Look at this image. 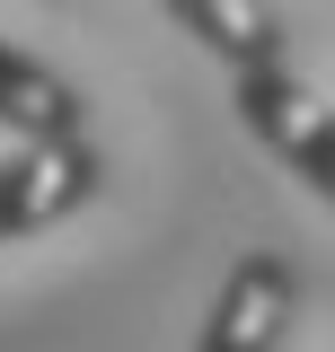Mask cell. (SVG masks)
<instances>
[{
  "mask_svg": "<svg viewBox=\"0 0 335 352\" xmlns=\"http://www.w3.org/2000/svg\"><path fill=\"white\" fill-rule=\"evenodd\" d=\"M106 150L97 141H9L0 150V247L36 238V229H62L71 212H88L106 194Z\"/></svg>",
  "mask_w": 335,
  "mask_h": 352,
  "instance_id": "6da1fadb",
  "label": "cell"
},
{
  "mask_svg": "<svg viewBox=\"0 0 335 352\" xmlns=\"http://www.w3.org/2000/svg\"><path fill=\"white\" fill-rule=\"evenodd\" d=\"M230 106H238V124H247L318 203H335V97H318V88L283 62V71H238V80H230Z\"/></svg>",
  "mask_w": 335,
  "mask_h": 352,
  "instance_id": "7a4b0ae2",
  "label": "cell"
},
{
  "mask_svg": "<svg viewBox=\"0 0 335 352\" xmlns=\"http://www.w3.org/2000/svg\"><path fill=\"white\" fill-rule=\"evenodd\" d=\"M292 317H300V264L283 247H247V256L221 273L194 352H283Z\"/></svg>",
  "mask_w": 335,
  "mask_h": 352,
  "instance_id": "3957f363",
  "label": "cell"
},
{
  "mask_svg": "<svg viewBox=\"0 0 335 352\" xmlns=\"http://www.w3.org/2000/svg\"><path fill=\"white\" fill-rule=\"evenodd\" d=\"M159 9L203 44L230 80H238V71H283V62H292V27H283L274 0H159Z\"/></svg>",
  "mask_w": 335,
  "mask_h": 352,
  "instance_id": "277c9868",
  "label": "cell"
},
{
  "mask_svg": "<svg viewBox=\"0 0 335 352\" xmlns=\"http://www.w3.org/2000/svg\"><path fill=\"white\" fill-rule=\"evenodd\" d=\"M80 124H88V97L44 53L0 36V132L9 141H80Z\"/></svg>",
  "mask_w": 335,
  "mask_h": 352,
  "instance_id": "5b68a950",
  "label": "cell"
}]
</instances>
